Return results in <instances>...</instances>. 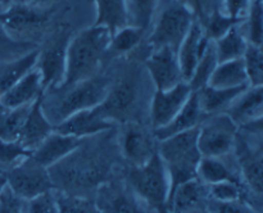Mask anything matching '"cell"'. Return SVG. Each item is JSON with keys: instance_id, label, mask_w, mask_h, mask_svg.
<instances>
[{"instance_id": "6da1fadb", "label": "cell", "mask_w": 263, "mask_h": 213, "mask_svg": "<svg viewBox=\"0 0 263 213\" xmlns=\"http://www.w3.org/2000/svg\"><path fill=\"white\" fill-rule=\"evenodd\" d=\"M110 82L108 77L98 74L69 86L45 90L41 96V107L48 120L55 126L73 113L99 105L108 94Z\"/></svg>"}, {"instance_id": "7a4b0ae2", "label": "cell", "mask_w": 263, "mask_h": 213, "mask_svg": "<svg viewBox=\"0 0 263 213\" xmlns=\"http://www.w3.org/2000/svg\"><path fill=\"white\" fill-rule=\"evenodd\" d=\"M110 35L108 28L92 25L69 38L66 73L61 86H69L99 74L103 62L107 58Z\"/></svg>"}, {"instance_id": "3957f363", "label": "cell", "mask_w": 263, "mask_h": 213, "mask_svg": "<svg viewBox=\"0 0 263 213\" xmlns=\"http://www.w3.org/2000/svg\"><path fill=\"white\" fill-rule=\"evenodd\" d=\"M157 151L168 175L171 195L179 185L197 177V167L202 158L198 148V127L158 140Z\"/></svg>"}, {"instance_id": "277c9868", "label": "cell", "mask_w": 263, "mask_h": 213, "mask_svg": "<svg viewBox=\"0 0 263 213\" xmlns=\"http://www.w3.org/2000/svg\"><path fill=\"white\" fill-rule=\"evenodd\" d=\"M127 184L136 197L158 213H168L170 180L158 151L138 167H130Z\"/></svg>"}, {"instance_id": "5b68a950", "label": "cell", "mask_w": 263, "mask_h": 213, "mask_svg": "<svg viewBox=\"0 0 263 213\" xmlns=\"http://www.w3.org/2000/svg\"><path fill=\"white\" fill-rule=\"evenodd\" d=\"M195 21L194 14L181 2L170 0L152 23V32L146 41L151 49L168 46L177 50Z\"/></svg>"}, {"instance_id": "8992f818", "label": "cell", "mask_w": 263, "mask_h": 213, "mask_svg": "<svg viewBox=\"0 0 263 213\" xmlns=\"http://www.w3.org/2000/svg\"><path fill=\"white\" fill-rule=\"evenodd\" d=\"M141 99V77L138 72H128L117 81L110 82L104 100L97 105V110L116 125L130 122V118L139 108Z\"/></svg>"}, {"instance_id": "52a82bcc", "label": "cell", "mask_w": 263, "mask_h": 213, "mask_svg": "<svg viewBox=\"0 0 263 213\" xmlns=\"http://www.w3.org/2000/svg\"><path fill=\"white\" fill-rule=\"evenodd\" d=\"M239 127L226 113L210 115L198 126V148L202 157H228L234 153Z\"/></svg>"}, {"instance_id": "ba28073f", "label": "cell", "mask_w": 263, "mask_h": 213, "mask_svg": "<svg viewBox=\"0 0 263 213\" xmlns=\"http://www.w3.org/2000/svg\"><path fill=\"white\" fill-rule=\"evenodd\" d=\"M8 189L21 200H28L54 189L49 169L31 157L22 159L3 173Z\"/></svg>"}, {"instance_id": "9c48e42d", "label": "cell", "mask_w": 263, "mask_h": 213, "mask_svg": "<svg viewBox=\"0 0 263 213\" xmlns=\"http://www.w3.org/2000/svg\"><path fill=\"white\" fill-rule=\"evenodd\" d=\"M69 32L66 30L57 31L45 43L43 48H39L37 68L43 82L44 91L57 89L62 85L66 73L67 46L69 43Z\"/></svg>"}, {"instance_id": "30bf717a", "label": "cell", "mask_w": 263, "mask_h": 213, "mask_svg": "<svg viewBox=\"0 0 263 213\" xmlns=\"http://www.w3.org/2000/svg\"><path fill=\"white\" fill-rule=\"evenodd\" d=\"M192 92V87L186 81L166 90H154L149 105L152 131L166 126L181 110Z\"/></svg>"}, {"instance_id": "8fae6325", "label": "cell", "mask_w": 263, "mask_h": 213, "mask_svg": "<svg viewBox=\"0 0 263 213\" xmlns=\"http://www.w3.org/2000/svg\"><path fill=\"white\" fill-rule=\"evenodd\" d=\"M158 140L153 131L149 132L138 122H126L120 138V148L122 156L133 167H138L148 162L157 153Z\"/></svg>"}, {"instance_id": "7c38bea8", "label": "cell", "mask_w": 263, "mask_h": 213, "mask_svg": "<svg viewBox=\"0 0 263 213\" xmlns=\"http://www.w3.org/2000/svg\"><path fill=\"white\" fill-rule=\"evenodd\" d=\"M145 68L156 90L170 89L184 81L177 50L168 46L152 49L145 59Z\"/></svg>"}, {"instance_id": "4fadbf2b", "label": "cell", "mask_w": 263, "mask_h": 213, "mask_svg": "<svg viewBox=\"0 0 263 213\" xmlns=\"http://www.w3.org/2000/svg\"><path fill=\"white\" fill-rule=\"evenodd\" d=\"M115 123L105 120L98 112L97 108H91V109L73 113L67 117L66 120L54 126V131L79 139H87L107 132L115 128Z\"/></svg>"}, {"instance_id": "5bb4252c", "label": "cell", "mask_w": 263, "mask_h": 213, "mask_svg": "<svg viewBox=\"0 0 263 213\" xmlns=\"http://www.w3.org/2000/svg\"><path fill=\"white\" fill-rule=\"evenodd\" d=\"M85 139L63 135L53 131L35 150L31 153V159L45 168L55 166L64 158L71 156L77 148H80Z\"/></svg>"}, {"instance_id": "9a60e30c", "label": "cell", "mask_w": 263, "mask_h": 213, "mask_svg": "<svg viewBox=\"0 0 263 213\" xmlns=\"http://www.w3.org/2000/svg\"><path fill=\"white\" fill-rule=\"evenodd\" d=\"M95 203L102 213H144L143 202L133 190L121 184L103 185Z\"/></svg>"}, {"instance_id": "2e32d148", "label": "cell", "mask_w": 263, "mask_h": 213, "mask_svg": "<svg viewBox=\"0 0 263 213\" xmlns=\"http://www.w3.org/2000/svg\"><path fill=\"white\" fill-rule=\"evenodd\" d=\"M210 38L205 36L202 25L195 21L186 33L184 40L177 48V58H179L180 68H181L184 81H189L194 72L195 66L199 62L200 56L204 53Z\"/></svg>"}, {"instance_id": "e0dca14e", "label": "cell", "mask_w": 263, "mask_h": 213, "mask_svg": "<svg viewBox=\"0 0 263 213\" xmlns=\"http://www.w3.org/2000/svg\"><path fill=\"white\" fill-rule=\"evenodd\" d=\"M226 114L238 127L262 120L263 115V87L248 86L235 98Z\"/></svg>"}, {"instance_id": "ac0fdd59", "label": "cell", "mask_w": 263, "mask_h": 213, "mask_svg": "<svg viewBox=\"0 0 263 213\" xmlns=\"http://www.w3.org/2000/svg\"><path fill=\"white\" fill-rule=\"evenodd\" d=\"M41 96L31 105V109L17 140L26 150L31 153L54 131L53 123L48 120L41 107Z\"/></svg>"}, {"instance_id": "d6986e66", "label": "cell", "mask_w": 263, "mask_h": 213, "mask_svg": "<svg viewBox=\"0 0 263 213\" xmlns=\"http://www.w3.org/2000/svg\"><path fill=\"white\" fill-rule=\"evenodd\" d=\"M46 21V14L41 7L30 3H12L7 10L0 13V25L8 32H22L31 28L40 27ZM12 35V33H10Z\"/></svg>"}, {"instance_id": "ffe728a7", "label": "cell", "mask_w": 263, "mask_h": 213, "mask_svg": "<svg viewBox=\"0 0 263 213\" xmlns=\"http://www.w3.org/2000/svg\"><path fill=\"white\" fill-rule=\"evenodd\" d=\"M197 179L205 185H213L223 181L241 184L234 154L228 157H202L197 167Z\"/></svg>"}, {"instance_id": "44dd1931", "label": "cell", "mask_w": 263, "mask_h": 213, "mask_svg": "<svg viewBox=\"0 0 263 213\" xmlns=\"http://www.w3.org/2000/svg\"><path fill=\"white\" fill-rule=\"evenodd\" d=\"M205 118H207V115L204 114V112L200 108L197 92L193 91L187 102L181 108V110L166 126L158 128V130H154L153 135L157 140H163V139L170 138V136L197 128Z\"/></svg>"}, {"instance_id": "7402d4cb", "label": "cell", "mask_w": 263, "mask_h": 213, "mask_svg": "<svg viewBox=\"0 0 263 213\" xmlns=\"http://www.w3.org/2000/svg\"><path fill=\"white\" fill-rule=\"evenodd\" d=\"M210 200L208 186L195 177L179 185L168 198V213H182L186 210L205 208Z\"/></svg>"}, {"instance_id": "603a6c76", "label": "cell", "mask_w": 263, "mask_h": 213, "mask_svg": "<svg viewBox=\"0 0 263 213\" xmlns=\"http://www.w3.org/2000/svg\"><path fill=\"white\" fill-rule=\"evenodd\" d=\"M44 94V86L41 82L37 68L28 72L17 84L0 96V105L7 108H17L32 104Z\"/></svg>"}, {"instance_id": "cb8c5ba5", "label": "cell", "mask_w": 263, "mask_h": 213, "mask_svg": "<svg viewBox=\"0 0 263 213\" xmlns=\"http://www.w3.org/2000/svg\"><path fill=\"white\" fill-rule=\"evenodd\" d=\"M37 55L39 48L17 58L0 62V96L35 68Z\"/></svg>"}, {"instance_id": "d4e9b609", "label": "cell", "mask_w": 263, "mask_h": 213, "mask_svg": "<svg viewBox=\"0 0 263 213\" xmlns=\"http://www.w3.org/2000/svg\"><path fill=\"white\" fill-rule=\"evenodd\" d=\"M248 87V86H247ZM247 87H238V89H220L207 85L198 90L197 96L200 108L207 117L218 113H225L226 109L231 105L240 92H243Z\"/></svg>"}, {"instance_id": "484cf974", "label": "cell", "mask_w": 263, "mask_h": 213, "mask_svg": "<svg viewBox=\"0 0 263 213\" xmlns=\"http://www.w3.org/2000/svg\"><path fill=\"white\" fill-rule=\"evenodd\" d=\"M208 85L220 89H238L249 86L243 59L239 58L218 63Z\"/></svg>"}, {"instance_id": "4316f807", "label": "cell", "mask_w": 263, "mask_h": 213, "mask_svg": "<svg viewBox=\"0 0 263 213\" xmlns=\"http://www.w3.org/2000/svg\"><path fill=\"white\" fill-rule=\"evenodd\" d=\"M97 8V26L108 28L110 33L127 26L125 0H92Z\"/></svg>"}, {"instance_id": "83f0119b", "label": "cell", "mask_w": 263, "mask_h": 213, "mask_svg": "<svg viewBox=\"0 0 263 213\" xmlns=\"http://www.w3.org/2000/svg\"><path fill=\"white\" fill-rule=\"evenodd\" d=\"M146 31L135 26H125L110 35L109 45H108L107 56H125L135 50L145 37Z\"/></svg>"}, {"instance_id": "f1b7e54d", "label": "cell", "mask_w": 263, "mask_h": 213, "mask_svg": "<svg viewBox=\"0 0 263 213\" xmlns=\"http://www.w3.org/2000/svg\"><path fill=\"white\" fill-rule=\"evenodd\" d=\"M247 45H248V41L246 40L243 32L240 31L239 23L231 27L222 36L213 40V46H215L218 63L241 58L244 51H246Z\"/></svg>"}, {"instance_id": "f546056e", "label": "cell", "mask_w": 263, "mask_h": 213, "mask_svg": "<svg viewBox=\"0 0 263 213\" xmlns=\"http://www.w3.org/2000/svg\"><path fill=\"white\" fill-rule=\"evenodd\" d=\"M31 105L7 108L0 105V140L17 141Z\"/></svg>"}, {"instance_id": "4dcf8cb0", "label": "cell", "mask_w": 263, "mask_h": 213, "mask_svg": "<svg viewBox=\"0 0 263 213\" xmlns=\"http://www.w3.org/2000/svg\"><path fill=\"white\" fill-rule=\"evenodd\" d=\"M159 3L161 0H125L128 25L148 32Z\"/></svg>"}, {"instance_id": "1f68e13d", "label": "cell", "mask_w": 263, "mask_h": 213, "mask_svg": "<svg viewBox=\"0 0 263 213\" xmlns=\"http://www.w3.org/2000/svg\"><path fill=\"white\" fill-rule=\"evenodd\" d=\"M240 31L248 44L262 46L263 40V3L262 0H252L248 10L239 23Z\"/></svg>"}, {"instance_id": "d6a6232c", "label": "cell", "mask_w": 263, "mask_h": 213, "mask_svg": "<svg viewBox=\"0 0 263 213\" xmlns=\"http://www.w3.org/2000/svg\"><path fill=\"white\" fill-rule=\"evenodd\" d=\"M218 64L217 55H216L215 46H213V41L211 40L208 43L207 48H205L204 53L200 56L199 62L195 66L194 72H193L192 77L187 81V84L190 85L193 91H198L202 87L207 86L208 82H210L211 76H212L213 71L216 69Z\"/></svg>"}, {"instance_id": "836d02e7", "label": "cell", "mask_w": 263, "mask_h": 213, "mask_svg": "<svg viewBox=\"0 0 263 213\" xmlns=\"http://www.w3.org/2000/svg\"><path fill=\"white\" fill-rule=\"evenodd\" d=\"M240 20H234V18L229 17L225 14V12H222L220 8V5L215 4L212 9L210 10V13L207 14V17L199 22L202 25L203 31H204L205 36H207L210 40H216L220 36H222L223 33L228 32L231 27H234L235 25L240 23Z\"/></svg>"}, {"instance_id": "e575fe53", "label": "cell", "mask_w": 263, "mask_h": 213, "mask_svg": "<svg viewBox=\"0 0 263 213\" xmlns=\"http://www.w3.org/2000/svg\"><path fill=\"white\" fill-rule=\"evenodd\" d=\"M58 213H102L91 199L68 192H55Z\"/></svg>"}, {"instance_id": "d590c367", "label": "cell", "mask_w": 263, "mask_h": 213, "mask_svg": "<svg viewBox=\"0 0 263 213\" xmlns=\"http://www.w3.org/2000/svg\"><path fill=\"white\" fill-rule=\"evenodd\" d=\"M244 68L248 77L249 86H262L263 85V53L262 46L248 44L243 56Z\"/></svg>"}, {"instance_id": "8d00e7d4", "label": "cell", "mask_w": 263, "mask_h": 213, "mask_svg": "<svg viewBox=\"0 0 263 213\" xmlns=\"http://www.w3.org/2000/svg\"><path fill=\"white\" fill-rule=\"evenodd\" d=\"M37 48V44L14 38L0 25V62L17 58V56L23 55V54Z\"/></svg>"}, {"instance_id": "74e56055", "label": "cell", "mask_w": 263, "mask_h": 213, "mask_svg": "<svg viewBox=\"0 0 263 213\" xmlns=\"http://www.w3.org/2000/svg\"><path fill=\"white\" fill-rule=\"evenodd\" d=\"M207 186L210 199L217 200V202H231V200L244 199V194L247 192L246 187L240 182L223 181L218 182V184L207 185Z\"/></svg>"}, {"instance_id": "f35d334b", "label": "cell", "mask_w": 263, "mask_h": 213, "mask_svg": "<svg viewBox=\"0 0 263 213\" xmlns=\"http://www.w3.org/2000/svg\"><path fill=\"white\" fill-rule=\"evenodd\" d=\"M31 156V151L26 150L18 141L0 140V173L17 164L22 159Z\"/></svg>"}, {"instance_id": "ab89813d", "label": "cell", "mask_w": 263, "mask_h": 213, "mask_svg": "<svg viewBox=\"0 0 263 213\" xmlns=\"http://www.w3.org/2000/svg\"><path fill=\"white\" fill-rule=\"evenodd\" d=\"M22 213H58L54 190L32 199L22 200Z\"/></svg>"}, {"instance_id": "60d3db41", "label": "cell", "mask_w": 263, "mask_h": 213, "mask_svg": "<svg viewBox=\"0 0 263 213\" xmlns=\"http://www.w3.org/2000/svg\"><path fill=\"white\" fill-rule=\"evenodd\" d=\"M205 208L210 213H261V210L244 199L231 200V202H217L210 199Z\"/></svg>"}, {"instance_id": "b9f144b4", "label": "cell", "mask_w": 263, "mask_h": 213, "mask_svg": "<svg viewBox=\"0 0 263 213\" xmlns=\"http://www.w3.org/2000/svg\"><path fill=\"white\" fill-rule=\"evenodd\" d=\"M179 2H181L187 9H190L198 22H202L207 17L213 5L218 3L217 0H179Z\"/></svg>"}, {"instance_id": "7bdbcfd3", "label": "cell", "mask_w": 263, "mask_h": 213, "mask_svg": "<svg viewBox=\"0 0 263 213\" xmlns=\"http://www.w3.org/2000/svg\"><path fill=\"white\" fill-rule=\"evenodd\" d=\"M0 213H22V200L5 185L0 192Z\"/></svg>"}, {"instance_id": "ee69618b", "label": "cell", "mask_w": 263, "mask_h": 213, "mask_svg": "<svg viewBox=\"0 0 263 213\" xmlns=\"http://www.w3.org/2000/svg\"><path fill=\"white\" fill-rule=\"evenodd\" d=\"M252 0H222L225 14L234 20H243Z\"/></svg>"}, {"instance_id": "f6af8a7d", "label": "cell", "mask_w": 263, "mask_h": 213, "mask_svg": "<svg viewBox=\"0 0 263 213\" xmlns=\"http://www.w3.org/2000/svg\"><path fill=\"white\" fill-rule=\"evenodd\" d=\"M63 0H27V3L32 5H37V7H44V5H51L55 3H61Z\"/></svg>"}, {"instance_id": "bcb514c9", "label": "cell", "mask_w": 263, "mask_h": 213, "mask_svg": "<svg viewBox=\"0 0 263 213\" xmlns=\"http://www.w3.org/2000/svg\"><path fill=\"white\" fill-rule=\"evenodd\" d=\"M182 213H210L207 210V208H197V209H192V210H186V212Z\"/></svg>"}, {"instance_id": "7dc6e473", "label": "cell", "mask_w": 263, "mask_h": 213, "mask_svg": "<svg viewBox=\"0 0 263 213\" xmlns=\"http://www.w3.org/2000/svg\"><path fill=\"white\" fill-rule=\"evenodd\" d=\"M4 186H5V179H4V176L0 173V192H2L3 187H4Z\"/></svg>"}, {"instance_id": "c3c4849f", "label": "cell", "mask_w": 263, "mask_h": 213, "mask_svg": "<svg viewBox=\"0 0 263 213\" xmlns=\"http://www.w3.org/2000/svg\"><path fill=\"white\" fill-rule=\"evenodd\" d=\"M8 2H10V3H26L27 0H8Z\"/></svg>"}, {"instance_id": "681fc988", "label": "cell", "mask_w": 263, "mask_h": 213, "mask_svg": "<svg viewBox=\"0 0 263 213\" xmlns=\"http://www.w3.org/2000/svg\"><path fill=\"white\" fill-rule=\"evenodd\" d=\"M8 0H0V4H7Z\"/></svg>"}]
</instances>
